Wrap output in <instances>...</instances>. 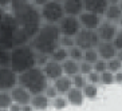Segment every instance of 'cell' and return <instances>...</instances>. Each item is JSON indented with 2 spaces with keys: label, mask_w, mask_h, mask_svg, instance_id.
Returning <instances> with one entry per match:
<instances>
[{
  "label": "cell",
  "mask_w": 122,
  "mask_h": 111,
  "mask_svg": "<svg viewBox=\"0 0 122 111\" xmlns=\"http://www.w3.org/2000/svg\"><path fill=\"white\" fill-rule=\"evenodd\" d=\"M11 52L10 50H0V67H10Z\"/></svg>",
  "instance_id": "cell-30"
},
{
  "label": "cell",
  "mask_w": 122,
  "mask_h": 111,
  "mask_svg": "<svg viewBox=\"0 0 122 111\" xmlns=\"http://www.w3.org/2000/svg\"><path fill=\"white\" fill-rule=\"evenodd\" d=\"M86 82L91 84H99V72L91 71L86 75Z\"/></svg>",
  "instance_id": "cell-36"
},
{
  "label": "cell",
  "mask_w": 122,
  "mask_h": 111,
  "mask_svg": "<svg viewBox=\"0 0 122 111\" xmlns=\"http://www.w3.org/2000/svg\"><path fill=\"white\" fill-rule=\"evenodd\" d=\"M109 5H117V4H121V0H107Z\"/></svg>",
  "instance_id": "cell-43"
},
{
  "label": "cell",
  "mask_w": 122,
  "mask_h": 111,
  "mask_svg": "<svg viewBox=\"0 0 122 111\" xmlns=\"http://www.w3.org/2000/svg\"><path fill=\"white\" fill-rule=\"evenodd\" d=\"M47 1H48V0H31V3H32L35 7H38V8H40L42 5H44Z\"/></svg>",
  "instance_id": "cell-38"
},
{
  "label": "cell",
  "mask_w": 122,
  "mask_h": 111,
  "mask_svg": "<svg viewBox=\"0 0 122 111\" xmlns=\"http://www.w3.org/2000/svg\"><path fill=\"white\" fill-rule=\"evenodd\" d=\"M59 40H61V32L58 25L42 23L38 32L34 35L28 44L34 48L35 52H43L50 55L59 47Z\"/></svg>",
  "instance_id": "cell-2"
},
{
  "label": "cell",
  "mask_w": 122,
  "mask_h": 111,
  "mask_svg": "<svg viewBox=\"0 0 122 111\" xmlns=\"http://www.w3.org/2000/svg\"><path fill=\"white\" fill-rule=\"evenodd\" d=\"M54 1H58V3H63L65 0H54Z\"/></svg>",
  "instance_id": "cell-45"
},
{
  "label": "cell",
  "mask_w": 122,
  "mask_h": 111,
  "mask_svg": "<svg viewBox=\"0 0 122 111\" xmlns=\"http://www.w3.org/2000/svg\"><path fill=\"white\" fill-rule=\"evenodd\" d=\"M5 12H7V10H4V8H0V22L3 20L4 15H5Z\"/></svg>",
  "instance_id": "cell-44"
},
{
  "label": "cell",
  "mask_w": 122,
  "mask_h": 111,
  "mask_svg": "<svg viewBox=\"0 0 122 111\" xmlns=\"http://www.w3.org/2000/svg\"><path fill=\"white\" fill-rule=\"evenodd\" d=\"M114 83H117V84L121 83V71L115 72V74H114Z\"/></svg>",
  "instance_id": "cell-42"
},
{
  "label": "cell",
  "mask_w": 122,
  "mask_h": 111,
  "mask_svg": "<svg viewBox=\"0 0 122 111\" xmlns=\"http://www.w3.org/2000/svg\"><path fill=\"white\" fill-rule=\"evenodd\" d=\"M93 71L95 72H103L106 71V60H103V59H98V60H95L93 63Z\"/></svg>",
  "instance_id": "cell-34"
},
{
  "label": "cell",
  "mask_w": 122,
  "mask_h": 111,
  "mask_svg": "<svg viewBox=\"0 0 122 111\" xmlns=\"http://www.w3.org/2000/svg\"><path fill=\"white\" fill-rule=\"evenodd\" d=\"M99 83L101 84H105V86H109V84H113L114 83V74L110 71H103L99 74Z\"/></svg>",
  "instance_id": "cell-28"
},
{
  "label": "cell",
  "mask_w": 122,
  "mask_h": 111,
  "mask_svg": "<svg viewBox=\"0 0 122 111\" xmlns=\"http://www.w3.org/2000/svg\"><path fill=\"white\" fill-rule=\"evenodd\" d=\"M102 18H103L105 20H109V22H113V23H115V24L121 25V19H122L121 4H117V5H107V8H106V11H105Z\"/></svg>",
  "instance_id": "cell-16"
},
{
  "label": "cell",
  "mask_w": 122,
  "mask_h": 111,
  "mask_svg": "<svg viewBox=\"0 0 122 111\" xmlns=\"http://www.w3.org/2000/svg\"><path fill=\"white\" fill-rule=\"evenodd\" d=\"M121 43H122V35H121V31H119V32L117 34L114 38H113V40H111V44L114 46L115 50L121 52Z\"/></svg>",
  "instance_id": "cell-37"
},
{
  "label": "cell",
  "mask_w": 122,
  "mask_h": 111,
  "mask_svg": "<svg viewBox=\"0 0 122 111\" xmlns=\"http://www.w3.org/2000/svg\"><path fill=\"white\" fill-rule=\"evenodd\" d=\"M0 111H8V110H5V108H0Z\"/></svg>",
  "instance_id": "cell-46"
},
{
  "label": "cell",
  "mask_w": 122,
  "mask_h": 111,
  "mask_svg": "<svg viewBox=\"0 0 122 111\" xmlns=\"http://www.w3.org/2000/svg\"><path fill=\"white\" fill-rule=\"evenodd\" d=\"M122 68V60H121V54L118 55V56L113 58V59H110V60L106 62V70L110 72H113V74H115V72H119Z\"/></svg>",
  "instance_id": "cell-22"
},
{
  "label": "cell",
  "mask_w": 122,
  "mask_h": 111,
  "mask_svg": "<svg viewBox=\"0 0 122 111\" xmlns=\"http://www.w3.org/2000/svg\"><path fill=\"white\" fill-rule=\"evenodd\" d=\"M12 0H0V8H4V10H7L10 7V4H11Z\"/></svg>",
  "instance_id": "cell-39"
},
{
  "label": "cell",
  "mask_w": 122,
  "mask_h": 111,
  "mask_svg": "<svg viewBox=\"0 0 122 111\" xmlns=\"http://www.w3.org/2000/svg\"><path fill=\"white\" fill-rule=\"evenodd\" d=\"M20 111H34V108H32V106H31L30 103L20 104Z\"/></svg>",
  "instance_id": "cell-40"
},
{
  "label": "cell",
  "mask_w": 122,
  "mask_h": 111,
  "mask_svg": "<svg viewBox=\"0 0 122 111\" xmlns=\"http://www.w3.org/2000/svg\"><path fill=\"white\" fill-rule=\"evenodd\" d=\"M71 83H72V87H76V88H81L82 90V87L86 84V76L82 75V74H75V75L71 76Z\"/></svg>",
  "instance_id": "cell-29"
},
{
  "label": "cell",
  "mask_w": 122,
  "mask_h": 111,
  "mask_svg": "<svg viewBox=\"0 0 122 111\" xmlns=\"http://www.w3.org/2000/svg\"><path fill=\"white\" fill-rule=\"evenodd\" d=\"M50 59L52 60L58 62V63H62V62H65L66 59H68V52H67V48L65 47H58L56 50H54L50 54Z\"/></svg>",
  "instance_id": "cell-21"
},
{
  "label": "cell",
  "mask_w": 122,
  "mask_h": 111,
  "mask_svg": "<svg viewBox=\"0 0 122 111\" xmlns=\"http://www.w3.org/2000/svg\"><path fill=\"white\" fill-rule=\"evenodd\" d=\"M99 59V56H98V52L95 48H90V50H85L83 51V59L82 60L85 62H89V63H91L93 64L95 60H98Z\"/></svg>",
  "instance_id": "cell-26"
},
{
  "label": "cell",
  "mask_w": 122,
  "mask_h": 111,
  "mask_svg": "<svg viewBox=\"0 0 122 111\" xmlns=\"http://www.w3.org/2000/svg\"><path fill=\"white\" fill-rule=\"evenodd\" d=\"M18 84L24 87L31 95H35L44 92L48 84V79L46 78L43 70L35 66L22 74H18Z\"/></svg>",
  "instance_id": "cell-3"
},
{
  "label": "cell",
  "mask_w": 122,
  "mask_h": 111,
  "mask_svg": "<svg viewBox=\"0 0 122 111\" xmlns=\"http://www.w3.org/2000/svg\"><path fill=\"white\" fill-rule=\"evenodd\" d=\"M74 40H75V46L83 51L95 48L98 46V43L101 42L95 29H86V28L79 29V32L74 36Z\"/></svg>",
  "instance_id": "cell-6"
},
{
  "label": "cell",
  "mask_w": 122,
  "mask_h": 111,
  "mask_svg": "<svg viewBox=\"0 0 122 111\" xmlns=\"http://www.w3.org/2000/svg\"><path fill=\"white\" fill-rule=\"evenodd\" d=\"M18 84V74L11 67H0V91H11Z\"/></svg>",
  "instance_id": "cell-9"
},
{
  "label": "cell",
  "mask_w": 122,
  "mask_h": 111,
  "mask_svg": "<svg viewBox=\"0 0 122 111\" xmlns=\"http://www.w3.org/2000/svg\"><path fill=\"white\" fill-rule=\"evenodd\" d=\"M58 28H59V32L63 36H74L79 32V29L82 28L81 27V23L78 20V16H70V15H65L63 18L58 22Z\"/></svg>",
  "instance_id": "cell-7"
},
{
  "label": "cell",
  "mask_w": 122,
  "mask_h": 111,
  "mask_svg": "<svg viewBox=\"0 0 122 111\" xmlns=\"http://www.w3.org/2000/svg\"><path fill=\"white\" fill-rule=\"evenodd\" d=\"M11 104H12V98L10 91H0V108L8 110V107Z\"/></svg>",
  "instance_id": "cell-25"
},
{
  "label": "cell",
  "mask_w": 122,
  "mask_h": 111,
  "mask_svg": "<svg viewBox=\"0 0 122 111\" xmlns=\"http://www.w3.org/2000/svg\"><path fill=\"white\" fill-rule=\"evenodd\" d=\"M82 94H83V97L87 98V99H90V100L95 99L97 95H98V87H97V84L86 83V84L82 87Z\"/></svg>",
  "instance_id": "cell-23"
},
{
  "label": "cell",
  "mask_w": 122,
  "mask_h": 111,
  "mask_svg": "<svg viewBox=\"0 0 122 111\" xmlns=\"http://www.w3.org/2000/svg\"><path fill=\"white\" fill-rule=\"evenodd\" d=\"M93 71V64L89 63V62H85V60H81L79 62V74L86 76L89 72Z\"/></svg>",
  "instance_id": "cell-33"
},
{
  "label": "cell",
  "mask_w": 122,
  "mask_h": 111,
  "mask_svg": "<svg viewBox=\"0 0 122 111\" xmlns=\"http://www.w3.org/2000/svg\"><path fill=\"white\" fill-rule=\"evenodd\" d=\"M48 60H50V55H48V54L36 52V55H35V62H36V66H38V67L42 68Z\"/></svg>",
  "instance_id": "cell-31"
},
{
  "label": "cell",
  "mask_w": 122,
  "mask_h": 111,
  "mask_svg": "<svg viewBox=\"0 0 122 111\" xmlns=\"http://www.w3.org/2000/svg\"><path fill=\"white\" fill-rule=\"evenodd\" d=\"M42 70H43L46 78L48 79V82H54L55 79H58L59 76L63 75L62 64L55 60H52V59H50V60L47 62L46 64L42 67Z\"/></svg>",
  "instance_id": "cell-12"
},
{
  "label": "cell",
  "mask_w": 122,
  "mask_h": 111,
  "mask_svg": "<svg viewBox=\"0 0 122 111\" xmlns=\"http://www.w3.org/2000/svg\"><path fill=\"white\" fill-rule=\"evenodd\" d=\"M95 50L98 52L99 59H103L106 62L113 59V58H115V56H118L121 54L119 51H117L114 48V46L111 44V42H99L98 46L95 47Z\"/></svg>",
  "instance_id": "cell-11"
},
{
  "label": "cell",
  "mask_w": 122,
  "mask_h": 111,
  "mask_svg": "<svg viewBox=\"0 0 122 111\" xmlns=\"http://www.w3.org/2000/svg\"><path fill=\"white\" fill-rule=\"evenodd\" d=\"M10 14L16 19V22L27 28L39 29L42 24L39 8L35 7L31 0H12L10 4Z\"/></svg>",
  "instance_id": "cell-1"
},
{
  "label": "cell",
  "mask_w": 122,
  "mask_h": 111,
  "mask_svg": "<svg viewBox=\"0 0 122 111\" xmlns=\"http://www.w3.org/2000/svg\"><path fill=\"white\" fill-rule=\"evenodd\" d=\"M67 52H68V59H72L75 62H81L83 59V50H81L76 46H72L70 48H67Z\"/></svg>",
  "instance_id": "cell-24"
},
{
  "label": "cell",
  "mask_w": 122,
  "mask_h": 111,
  "mask_svg": "<svg viewBox=\"0 0 122 111\" xmlns=\"http://www.w3.org/2000/svg\"><path fill=\"white\" fill-rule=\"evenodd\" d=\"M10 94H11V98H12V102H14V103H18V104L30 103L31 94H30L24 87L19 86V84H16V86L10 91Z\"/></svg>",
  "instance_id": "cell-14"
},
{
  "label": "cell",
  "mask_w": 122,
  "mask_h": 111,
  "mask_svg": "<svg viewBox=\"0 0 122 111\" xmlns=\"http://www.w3.org/2000/svg\"><path fill=\"white\" fill-rule=\"evenodd\" d=\"M65 15L70 16H79V14L83 11V0H65L62 3Z\"/></svg>",
  "instance_id": "cell-15"
},
{
  "label": "cell",
  "mask_w": 122,
  "mask_h": 111,
  "mask_svg": "<svg viewBox=\"0 0 122 111\" xmlns=\"http://www.w3.org/2000/svg\"><path fill=\"white\" fill-rule=\"evenodd\" d=\"M61 64H62V70H63V75H67L71 78L72 75L79 72V62H75L72 59H66Z\"/></svg>",
  "instance_id": "cell-20"
},
{
  "label": "cell",
  "mask_w": 122,
  "mask_h": 111,
  "mask_svg": "<svg viewBox=\"0 0 122 111\" xmlns=\"http://www.w3.org/2000/svg\"><path fill=\"white\" fill-rule=\"evenodd\" d=\"M66 99L70 104L72 106H82L83 100H85V97L82 94V90L76 88V87H71V88L67 91L66 94Z\"/></svg>",
  "instance_id": "cell-19"
},
{
  "label": "cell",
  "mask_w": 122,
  "mask_h": 111,
  "mask_svg": "<svg viewBox=\"0 0 122 111\" xmlns=\"http://www.w3.org/2000/svg\"><path fill=\"white\" fill-rule=\"evenodd\" d=\"M59 46L65 47V48H70V47L75 46V40H74V38H71V36H63V35H61Z\"/></svg>",
  "instance_id": "cell-32"
},
{
  "label": "cell",
  "mask_w": 122,
  "mask_h": 111,
  "mask_svg": "<svg viewBox=\"0 0 122 111\" xmlns=\"http://www.w3.org/2000/svg\"><path fill=\"white\" fill-rule=\"evenodd\" d=\"M95 31H97V35L101 42H111L113 38L121 31V25L102 19L101 24L98 25V28Z\"/></svg>",
  "instance_id": "cell-8"
},
{
  "label": "cell",
  "mask_w": 122,
  "mask_h": 111,
  "mask_svg": "<svg viewBox=\"0 0 122 111\" xmlns=\"http://www.w3.org/2000/svg\"><path fill=\"white\" fill-rule=\"evenodd\" d=\"M52 86L55 87V90L58 91L59 95H66L67 91L72 87V83H71V78L67 75H62L59 76L58 79H55L52 82Z\"/></svg>",
  "instance_id": "cell-18"
},
{
  "label": "cell",
  "mask_w": 122,
  "mask_h": 111,
  "mask_svg": "<svg viewBox=\"0 0 122 111\" xmlns=\"http://www.w3.org/2000/svg\"><path fill=\"white\" fill-rule=\"evenodd\" d=\"M67 106H68V102L66 99V97H63V95H58L52 99V107L55 110H63Z\"/></svg>",
  "instance_id": "cell-27"
},
{
  "label": "cell",
  "mask_w": 122,
  "mask_h": 111,
  "mask_svg": "<svg viewBox=\"0 0 122 111\" xmlns=\"http://www.w3.org/2000/svg\"><path fill=\"white\" fill-rule=\"evenodd\" d=\"M107 0H83V11H89L103 16L107 8Z\"/></svg>",
  "instance_id": "cell-13"
},
{
  "label": "cell",
  "mask_w": 122,
  "mask_h": 111,
  "mask_svg": "<svg viewBox=\"0 0 122 111\" xmlns=\"http://www.w3.org/2000/svg\"><path fill=\"white\" fill-rule=\"evenodd\" d=\"M102 16L94 12H89V11H82L78 16V20L81 23V27L86 29H97L98 25L102 22Z\"/></svg>",
  "instance_id": "cell-10"
},
{
  "label": "cell",
  "mask_w": 122,
  "mask_h": 111,
  "mask_svg": "<svg viewBox=\"0 0 122 111\" xmlns=\"http://www.w3.org/2000/svg\"><path fill=\"white\" fill-rule=\"evenodd\" d=\"M39 14L42 23L47 24H58V22L65 16L62 3H58L54 0H48L44 5L39 8Z\"/></svg>",
  "instance_id": "cell-5"
},
{
  "label": "cell",
  "mask_w": 122,
  "mask_h": 111,
  "mask_svg": "<svg viewBox=\"0 0 122 111\" xmlns=\"http://www.w3.org/2000/svg\"><path fill=\"white\" fill-rule=\"evenodd\" d=\"M11 52V62H10V67L14 70L16 74H22L27 71L30 68L36 66L35 62V55L36 52L30 44H22V46H16Z\"/></svg>",
  "instance_id": "cell-4"
},
{
  "label": "cell",
  "mask_w": 122,
  "mask_h": 111,
  "mask_svg": "<svg viewBox=\"0 0 122 111\" xmlns=\"http://www.w3.org/2000/svg\"><path fill=\"white\" fill-rule=\"evenodd\" d=\"M30 104L32 106L34 111H46L47 108L50 107V99L42 94H35V95H31V99H30Z\"/></svg>",
  "instance_id": "cell-17"
},
{
  "label": "cell",
  "mask_w": 122,
  "mask_h": 111,
  "mask_svg": "<svg viewBox=\"0 0 122 111\" xmlns=\"http://www.w3.org/2000/svg\"><path fill=\"white\" fill-rule=\"evenodd\" d=\"M0 50H1V47H0Z\"/></svg>",
  "instance_id": "cell-47"
},
{
  "label": "cell",
  "mask_w": 122,
  "mask_h": 111,
  "mask_svg": "<svg viewBox=\"0 0 122 111\" xmlns=\"http://www.w3.org/2000/svg\"><path fill=\"white\" fill-rule=\"evenodd\" d=\"M43 94H44V95H46V97L48 98L50 100H52L55 97H58V95H59V94H58V91L55 90V87L52 86V84H50V83L47 84V87H46V90H44Z\"/></svg>",
  "instance_id": "cell-35"
},
{
  "label": "cell",
  "mask_w": 122,
  "mask_h": 111,
  "mask_svg": "<svg viewBox=\"0 0 122 111\" xmlns=\"http://www.w3.org/2000/svg\"><path fill=\"white\" fill-rule=\"evenodd\" d=\"M8 111H20V104L14 103V102H12V104L8 107Z\"/></svg>",
  "instance_id": "cell-41"
}]
</instances>
